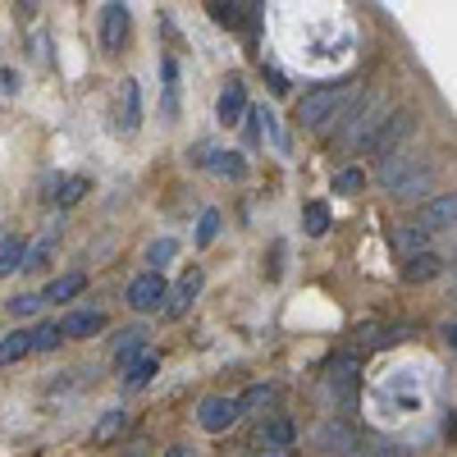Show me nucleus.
<instances>
[{"label": "nucleus", "mask_w": 457, "mask_h": 457, "mask_svg": "<svg viewBox=\"0 0 457 457\" xmlns=\"http://www.w3.org/2000/svg\"><path fill=\"white\" fill-rule=\"evenodd\" d=\"M101 329H105V316H101V312H73V316L60 320V334H64V338H92V334H101Z\"/></svg>", "instance_id": "16"}, {"label": "nucleus", "mask_w": 457, "mask_h": 457, "mask_svg": "<svg viewBox=\"0 0 457 457\" xmlns=\"http://www.w3.org/2000/svg\"><path fill=\"white\" fill-rule=\"evenodd\" d=\"M379 110H385V96L379 92H366L353 110H343V142H353V146H366L370 133L385 124L379 120Z\"/></svg>", "instance_id": "2"}, {"label": "nucleus", "mask_w": 457, "mask_h": 457, "mask_svg": "<svg viewBox=\"0 0 457 457\" xmlns=\"http://www.w3.org/2000/svg\"><path fill=\"white\" fill-rule=\"evenodd\" d=\"M261 444H265V453H288V448L297 444L293 421H284V416H275V421H265V426H261Z\"/></svg>", "instance_id": "15"}, {"label": "nucleus", "mask_w": 457, "mask_h": 457, "mask_svg": "<svg viewBox=\"0 0 457 457\" xmlns=\"http://www.w3.org/2000/svg\"><path fill=\"white\" fill-rule=\"evenodd\" d=\"M142 357H146V334L142 329H124L120 338H114V366H120V370H129Z\"/></svg>", "instance_id": "14"}, {"label": "nucleus", "mask_w": 457, "mask_h": 457, "mask_svg": "<svg viewBox=\"0 0 457 457\" xmlns=\"http://www.w3.org/2000/svg\"><path fill=\"white\" fill-rule=\"evenodd\" d=\"M161 302H170V284H165L161 270H146L129 284V307L133 312H156Z\"/></svg>", "instance_id": "4"}, {"label": "nucleus", "mask_w": 457, "mask_h": 457, "mask_svg": "<svg viewBox=\"0 0 457 457\" xmlns=\"http://www.w3.org/2000/svg\"><path fill=\"white\" fill-rule=\"evenodd\" d=\"M156 370H161V357H156V353H146L142 361H133V366L124 370V385H129V389H146Z\"/></svg>", "instance_id": "23"}, {"label": "nucleus", "mask_w": 457, "mask_h": 457, "mask_svg": "<svg viewBox=\"0 0 457 457\" xmlns=\"http://www.w3.org/2000/svg\"><path fill=\"white\" fill-rule=\"evenodd\" d=\"M174 252H179V243H174V238H161V243H151L146 261H151V265H156V270H161V265H170V261H174Z\"/></svg>", "instance_id": "33"}, {"label": "nucleus", "mask_w": 457, "mask_h": 457, "mask_svg": "<svg viewBox=\"0 0 457 457\" xmlns=\"http://www.w3.org/2000/svg\"><path fill=\"white\" fill-rule=\"evenodd\" d=\"M197 161L211 170V174H228V179H243L247 174V165H243V156L238 151H215V146H197Z\"/></svg>", "instance_id": "10"}, {"label": "nucleus", "mask_w": 457, "mask_h": 457, "mask_svg": "<svg viewBox=\"0 0 457 457\" xmlns=\"http://www.w3.org/2000/svg\"><path fill=\"white\" fill-rule=\"evenodd\" d=\"M124 426H129V411H124V407H114V411H105V416H101V426H96V439L105 444V439H114V435H120Z\"/></svg>", "instance_id": "30"}, {"label": "nucleus", "mask_w": 457, "mask_h": 457, "mask_svg": "<svg viewBox=\"0 0 457 457\" xmlns=\"http://www.w3.org/2000/svg\"><path fill=\"white\" fill-rule=\"evenodd\" d=\"M243 416V407H238V398H202V411H197V421H202V430H211V435H224L228 426H234Z\"/></svg>", "instance_id": "5"}, {"label": "nucleus", "mask_w": 457, "mask_h": 457, "mask_svg": "<svg viewBox=\"0 0 457 457\" xmlns=\"http://www.w3.org/2000/svg\"><path fill=\"white\" fill-rule=\"evenodd\" d=\"M206 10H211V19L224 23V28H243V23L256 19V5H206Z\"/></svg>", "instance_id": "24"}, {"label": "nucleus", "mask_w": 457, "mask_h": 457, "mask_svg": "<svg viewBox=\"0 0 457 457\" xmlns=\"http://www.w3.org/2000/svg\"><path fill=\"white\" fill-rule=\"evenodd\" d=\"M161 69H165V114H174L179 110V64L165 60Z\"/></svg>", "instance_id": "31"}, {"label": "nucleus", "mask_w": 457, "mask_h": 457, "mask_svg": "<svg viewBox=\"0 0 457 457\" xmlns=\"http://www.w3.org/2000/svg\"><path fill=\"white\" fill-rule=\"evenodd\" d=\"M124 37H129V5H105L101 10V46L120 51Z\"/></svg>", "instance_id": "9"}, {"label": "nucleus", "mask_w": 457, "mask_h": 457, "mask_svg": "<svg viewBox=\"0 0 457 457\" xmlns=\"http://www.w3.org/2000/svg\"><path fill=\"white\" fill-rule=\"evenodd\" d=\"M361 444H366V453H370V457H398V448H394L389 439H379V435H366Z\"/></svg>", "instance_id": "37"}, {"label": "nucleus", "mask_w": 457, "mask_h": 457, "mask_svg": "<svg viewBox=\"0 0 457 457\" xmlns=\"http://www.w3.org/2000/svg\"><path fill=\"white\" fill-rule=\"evenodd\" d=\"M220 234V211H202V224H197V247H211Z\"/></svg>", "instance_id": "32"}, {"label": "nucleus", "mask_w": 457, "mask_h": 457, "mask_svg": "<svg viewBox=\"0 0 457 457\" xmlns=\"http://www.w3.org/2000/svg\"><path fill=\"white\" fill-rule=\"evenodd\" d=\"M142 124V101H137V83H124V133H137Z\"/></svg>", "instance_id": "27"}, {"label": "nucleus", "mask_w": 457, "mask_h": 457, "mask_svg": "<svg viewBox=\"0 0 457 457\" xmlns=\"http://www.w3.org/2000/svg\"><path fill=\"white\" fill-rule=\"evenodd\" d=\"M10 307H14V316H32V312H42V293H19Z\"/></svg>", "instance_id": "34"}, {"label": "nucleus", "mask_w": 457, "mask_h": 457, "mask_svg": "<svg viewBox=\"0 0 457 457\" xmlns=\"http://www.w3.org/2000/svg\"><path fill=\"white\" fill-rule=\"evenodd\" d=\"M83 288H87V275H60V279H51V284H46L42 302H73Z\"/></svg>", "instance_id": "21"}, {"label": "nucleus", "mask_w": 457, "mask_h": 457, "mask_svg": "<svg viewBox=\"0 0 457 457\" xmlns=\"http://www.w3.org/2000/svg\"><path fill=\"white\" fill-rule=\"evenodd\" d=\"M302 228H307L312 238H325V234H329V206L312 202L307 211H302Z\"/></svg>", "instance_id": "25"}, {"label": "nucleus", "mask_w": 457, "mask_h": 457, "mask_svg": "<svg viewBox=\"0 0 457 457\" xmlns=\"http://www.w3.org/2000/svg\"><path fill=\"white\" fill-rule=\"evenodd\" d=\"M394 243H398V252H407V256H421L426 243H430V228H426L421 220H411V224H403L398 234H394Z\"/></svg>", "instance_id": "19"}, {"label": "nucleus", "mask_w": 457, "mask_h": 457, "mask_svg": "<svg viewBox=\"0 0 457 457\" xmlns=\"http://www.w3.org/2000/svg\"><path fill=\"white\" fill-rule=\"evenodd\" d=\"M430 183H435V170H430L426 161H416V165L389 187V193H394V197H426V193H430Z\"/></svg>", "instance_id": "11"}, {"label": "nucleus", "mask_w": 457, "mask_h": 457, "mask_svg": "<svg viewBox=\"0 0 457 457\" xmlns=\"http://www.w3.org/2000/svg\"><path fill=\"white\" fill-rule=\"evenodd\" d=\"M32 353V329H10L5 338H0V366H14Z\"/></svg>", "instance_id": "18"}, {"label": "nucleus", "mask_w": 457, "mask_h": 457, "mask_svg": "<svg viewBox=\"0 0 457 457\" xmlns=\"http://www.w3.org/2000/svg\"><path fill=\"white\" fill-rule=\"evenodd\" d=\"M215 114H220V124H243V120H247V87H243L238 79H228V87L220 92Z\"/></svg>", "instance_id": "8"}, {"label": "nucleus", "mask_w": 457, "mask_h": 457, "mask_svg": "<svg viewBox=\"0 0 457 457\" xmlns=\"http://www.w3.org/2000/svg\"><path fill=\"white\" fill-rule=\"evenodd\" d=\"M421 224H426V228H448V224H457V193L430 197V202L421 206Z\"/></svg>", "instance_id": "12"}, {"label": "nucleus", "mask_w": 457, "mask_h": 457, "mask_svg": "<svg viewBox=\"0 0 457 457\" xmlns=\"http://www.w3.org/2000/svg\"><path fill=\"white\" fill-rule=\"evenodd\" d=\"M265 73H270V87H275V92H288V83H284L279 69H265Z\"/></svg>", "instance_id": "40"}, {"label": "nucleus", "mask_w": 457, "mask_h": 457, "mask_svg": "<svg viewBox=\"0 0 457 457\" xmlns=\"http://www.w3.org/2000/svg\"><path fill=\"white\" fill-rule=\"evenodd\" d=\"M439 270H444V256L421 252V256H407V265H403V279H407V284H430Z\"/></svg>", "instance_id": "17"}, {"label": "nucleus", "mask_w": 457, "mask_h": 457, "mask_svg": "<svg viewBox=\"0 0 457 457\" xmlns=\"http://www.w3.org/2000/svg\"><path fill=\"white\" fill-rule=\"evenodd\" d=\"M170 457H193V448H187V444H174V448H170Z\"/></svg>", "instance_id": "41"}, {"label": "nucleus", "mask_w": 457, "mask_h": 457, "mask_svg": "<svg viewBox=\"0 0 457 457\" xmlns=\"http://www.w3.org/2000/svg\"><path fill=\"white\" fill-rule=\"evenodd\" d=\"M14 83H19L14 69H0V92H14Z\"/></svg>", "instance_id": "39"}, {"label": "nucleus", "mask_w": 457, "mask_h": 457, "mask_svg": "<svg viewBox=\"0 0 457 457\" xmlns=\"http://www.w3.org/2000/svg\"><path fill=\"white\" fill-rule=\"evenodd\" d=\"M60 343H64V334H60V325H37L32 329V353H55L60 348Z\"/></svg>", "instance_id": "28"}, {"label": "nucleus", "mask_w": 457, "mask_h": 457, "mask_svg": "<svg viewBox=\"0 0 457 457\" xmlns=\"http://www.w3.org/2000/svg\"><path fill=\"white\" fill-rule=\"evenodd\" d=\"M83 193H87V179H69V183H64V193H55V202H60V206H73Z\"/></svg>", "instance_id": "35"}, {"label": "nucleus", "mask_w": 457, "mask_h": 457, "mask_svg": "<svg viewBox=\"0 0 457 457\" xmlns=\"http://www.w3.org/2000/svg\"><path fill=\"white\" fill-rule=\"evenodd\" d=\"M334 183H338V193H357V187L366 183V174L348 165V170H338V179H334Z\"/></svg>", "instance_id": "36"}, {"label": "nucleus", "mask_w": 457, "mask_h": 457, "mask_svg": "<svg viewBox=\"0 0 457 457\" xmlns=\"http://www.w3.org/2000/svg\"><path fill=\"white\" fill-rule=\"evenodd\" d=\"M348 96H353V83H348V79L320 83V87H312L307 96L297 101V120L307 124V129H325L329 120H338V110L348 105Z\"/></svg>", "instance_id": "1"}, {"label": "nucleus", "mask_w": 457, "mask_h": 457, "mask_svg": "<svg viewBox=\"0 0 457 457\" xmlns=\"http://www.w3.org/2000/svg\"><path fill=\"white\" fill-rule=\"evenodd\" d=\"M444 338H448V348L457 353V325H448V329H444Z\"/></svg>", "instance_id": "42"}, {"label": "nucleus", "mask_w": 457, "mask_h": 457, "mask_svg": "<svg viewBox=\"0 0 457 457\" xmlns=\"http://www.w3.org/2000/svg\"><path fill=\"white\" fill-rule=\"evenodd\" d=\"M275 398H279V389H275V385H252V389L238 398V407H243V411H261V407H270Z\"/></svg>", "instance_id": "26"}, {"label": "nucleus", "mask_w": 457, "mask_h": 457, "mask_svg": "<svg viewBox=\"0 0 457 457\" xmlns=\"http://www.w3.org/2000/svg\"><path fill=\"white\" fill-rule=\"evenodd\" d=\"M46 256H51V243H42V247H32V252L23 256V270H42V265H46Z\"/></svg>", "instance_id": "38"}, {"label": "nucleus", "mask_w": 457, "mask_h": 457, "mask_svg": "<svg viewBox=\"0 0 457 457\" xmlns=\"http://www.w3.org/2000/svg\"><path fill=\"white\" fill-rule=\"evenodd\" d=\"M411 165H416V156H411V151H394V156H385V161L375 165V179L385 183V187H394V183H398V179H403Z\"/></svg>", "instance_id": "20"}, {"label": "nucleus", "mask_w": 457, "mask_h": 457, "mask_svg": "<svg viewBox=\"0 0 457 457\" xmlns=\"http://www.w3.org/2000/svg\"><path fill=\"white\" fill-rule=\"evenodd\" d=\"M202 284H206V275H202V270H187V275L179 279V288L170 293V307H165V312H170V316H183V312H187V307H193V302H197Z\"/></svg>", "instance_id": "13"}, {"label": "nucleus", "mask_w": 457, "mask_h": 457, "mask_svg": "<svg viewBox=\"0 0 457 457\" xmlns=\"http://www.w3.org/2000/svg\"><path fill=\"white\" fill-rule=\"evenodd\" d=\"M407 334H411L407 325H361L353 334V348L357 353H366V348H394V343H403Z\"/></svg>", "instance_id": "6"}, {"label": "nucleus", "mask_w": 457, "mask_h": 457, "mask_svg": "<svg viewBox=\"0 0 457 457\" xmlns=\"http://www.w3.org/2000/svg\"><path fill=\"white\" fill-rule=\"evenodd\" d=\"M252 120H256V129L265 133V137H270L279 151H288V137L279 133V120H275V110H252Z\"/></svg>", "instance_id": "29"}, {"label": "nucleus", "mask_w": 457, "mask_h": 457, "mask_svg": "<svg viewBox=\"0 0 457 457\" xmlns=\"http://www.w3.org/2000/svg\"><path fill=\"white\" fill-rule=\"evenodd\" d=\"M316 444H320L325 453H357V448H361V435H357L348 421H325V426L316 430Z\"/></svg>", "instance_id": "7"}, {"label": "nucleus", "mask_w": 457, "mask_h": 457, "mask_svg": "<svg viewBox=\"0 0 457 457\" xmlns=\"http://www.w3.org/2000/svg\"><path fill=\"white\" fill-rule=\"evenodd\" d=\"M23 256H28V247H23V238H0V279L5 275H14V270H23Z\"/></svg>", "instance_id": "22"}, {"label": "nucleus", "mask_w": 457, "mask_h": 457, "mask_svg": "<svg viewBox=\"0 0 457 457\" xmlns=\"http://www.w3.org/2000/svg\"><path fill=\"white\" fill-rule=\"evenodd\" d=\"M411 124H416V120H411V110H394L389 120H385V124H379V129L370 133V142H366L361 151H370V156H379V161H385V156H394V151H398V142L411 133Z\"/></svg>", "instance_id": "3"}]
</instances>
